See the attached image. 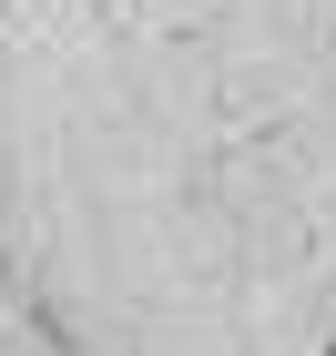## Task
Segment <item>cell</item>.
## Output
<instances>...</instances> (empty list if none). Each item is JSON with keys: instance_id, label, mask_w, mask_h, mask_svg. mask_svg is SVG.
Wrapping results in <instances>:
<instances>
[]
</instances>
